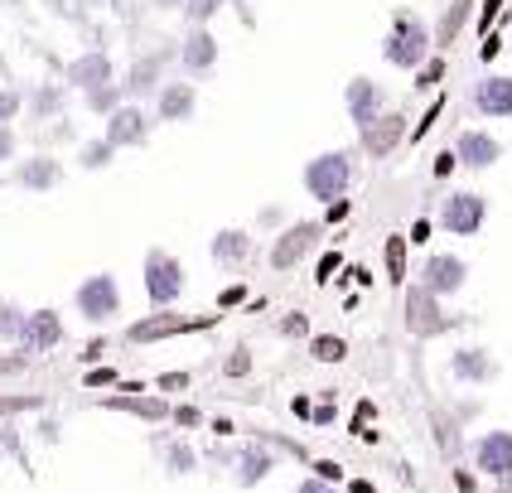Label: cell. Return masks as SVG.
<instances>
[{"mask_svg": "<svg viewBox=\"0 0 512 493\" xmlns=\"http://www.w3.org/2000/svg\"><path fill=\"white\" fill-rule=\"evenodd\" d=\"M20 160V131L15 126H0V165Z\"/></svg>", "mask_w": 512, "mask_h": 493, "instance_id": "obj_40", "label": "cell"}, {"mask_svg": "<svg viewBox=\"0 0 512 493\" xmlns=\"http://www.w3.org/2000/svg\"><path fill=\"white\" fill-rule=\"evenodd\" d=\"M63 155L54 150H34L25 160H15V174H10V184L15 189H25V194H54L58 184H63Z\"/></svg>", "mask_w": 512, "mask_h": 493, "instance_id": "obj_15", "label": "cell"}, {"mask_svg": "<svg viewBox=\"0 0 512 493\" xmlns=\"http://www.w3.org/2000/svg\"><path fill=\"white\" fill-rule=\"evenodd\" d=\"M450 377L464 382V387H484V382L498 377V358H493L484 344H459L455 353H450Z\"/></svg>", "mask_w": 512, "mask_h": 493, "instance_id": "obj_22", "label": "cell"}, {"mask_svg": "<svg viewBox=\"0 0 512 493\" xmlns=\"http://www.w3.org/2000/svg\"><path fill=\"white\" fill-rule=\"evenodd\" d=\"M334 416H339V406H334V397H324V402L314 406V426H334Z\"/></svg>", "mask_w": 512, "mask_h": 493, "instance_id": "obj_46", "label": "cell"}, {"mask_svg": "<svg viewBox=\"0 0 512 493\" xmlns=\"http://www.w3.org/2000/svg\"><path fill=\"white\" fill-rule=\"evenodd\" d=\"M455 489L459 493H479V479H474L469 469H455Z\"/></svg>", "mask_w": 512, "mask_h": 493, "instance_id": "obj_51", "label": "cell"}, {"mask_svg": "<svg viewBox=\"0 0 512 493\" xmlns=\"http://www.w3.org/2000/svg\"><path fill=\"white\" fill-rule=\"evenodd\" d=\"M68 83H39L34 92H25V112L39 116V121H54V116H68L63 112V102H68Z\"/></svg>", "mask_w": 512, "mask_h": 493, "instance_id": "obj_26", "label": "cell"}, {"mask_svg": "<svg viewBox=\"0 0 512 493\" xmlns=\"http://www.w3.org/2000/svg\"><path fill=\"white\" fill-rule=\"evenodd\" d=\"M150 112H155V121H165V126L194 121V112H199V83L194 78H170V83L160 87V97L150 102Z\"/></svg>", "mask_w": 512, "mask_h": 493, "instance_id": "obj_18", "label": "cell"}, {"mask_svg": "<svg viewBox=\"0 0 512 493\" xmlns=\"http://www.w3.org/2000/svg\"><path fill=\"white\" fill-rule=\"evenodd\" d=\"M430 232H435V223H430V218H416V223H411V247H426Z\"/></svg>", "mask_w": 512, "mask_h": 493, "instance_id": "obj_47", "label": "cell"}, {"mask_svg": "<svg viewBox=\"0 0 512 493\" xmlns=\"http://www.w3.org/2000/svg\"><path fill=\"white\" fill-rule=\"evenodd\" d=\"M488 223V199L479 189H450L435 208V228L450 237H479Z\"/></svg>", "mask_w": 512, "mask_h": 493, "instance_id": "obj_6", "label": "cell"}, {"mask_svg": "<svg viewBox=\"0 0 512 493\" xmlns=\"http://www.w3.org/2000/svg\"><path fill=\"white\" fill-rule=\"evenodd\" d=\"M184 329H203V319H184V315H174V310H155L150 319L126 329V344H155V339H170V334H184Z\"/></svg>", "mask_w": 512, "mask_h": 493, "instance_id": "obj_23", "label": "cell"}, {"mask_svg": "<svg viewBox=\"0 0 512 493\" xmlns=\"http://www.w3.org/2000/svg\"><path fill=\"white\" fill-rule=\"evenodd\" d=\"M63 339H68V324H63V315H58L54 305H39V310H29V315H25L15 348H20V353H29V358H39V353H54Z\"/></svg>", "mask_w": 512, "mask_h": 493, "instance_id": "obj_11", "label": "cell"}, {"mask_svg": "<svg viewBox=\"0 0 512 493\" xmlns=\"http://www.w3.org/2000/svg\"><path fill=\"white\" fill-rule=\"evenodd\" d=\"M218 54H223V44H218L213 29H184V39H179V49H174L184 78H208V73L218 68Z\"/></svg>", "mask_w": 512, "mask_h": 493, "instance_id": "obj_16", "label": "cell"}, {"mask_svg": "<svg viewBox=\"0 0 512 493\" xmlns=\"http://www.w3.org/2000/svg\"><path fill=\"white\" fill-rule=\"evenodd\" d=\"M150 5H155L160 15H184V5H189V0H150Z\"/></svg>", "mask_w": 512, "mask_h": 493, "instance_id": "obj_52", "label": "cell"}, {"mask_svg": "<svg viewBox=\"0 0 512 493\" xmlns=\"http://www.w3.org/2000/svg\"><path fill=\"white\" fill-rule=\"evenodd\" d=\"M416 281H421L430 295H440V300H455L459 290L469 286V261L459 257V252H426Z\"/></svg>", "mask_w": 512, "mask_h": 493, "instance_id": "obj_8", "label": "cell"}, {"mask_svg": "<svg viewBox=\"0 0 512 493\" xmlns=\"http://www.w3.org/2000/svg\"><path fill=\"white\" fill-rule=\"evenodd\" d=\"M430 426H435V435H440V455H450V460H455L459 455V426L445 416V411H435V416H430Z\"/></svg>", "mask_w": 512, "mask_h": 493, "instance_id": "obj_35", "label": "cell"}, {"mask_svg": "<svg viewBox=\"0 0 512 493\" xmlns=\"http://www.w3.org/2000/svg\"><path fill=\"white\" fill-rule=\"evenodd\" d=\"M406 247H411V237H387V271H392V281H406Z\"/></svg>", "mask_w": 512, "mask_h": 493, "instance_id": "obj_37", "label": "cell"}, {"mask_svg": "<svg viewBox=\"0 0 512 493\" xmlns=\"http://www.w3.org/2000/svg\"><path fill=\"white\" fill-rule=\"evenodd\" d=\"M73 310L83 324L92 329H102V324H112L121 315V281H116V271H92L83 276L78 286H73Z\"/></svg>", "mask_w": 512, "mask_h": 493, "instance_id": "obj_5", "label": "cell"}, {"mask_svg": "<svg viewBox=\"0 0 512 493\" xmlns=\"http://www.w3.org/2000/svg\"><path fill=\"white\" fill-rule=\"evenodd\" d=\"M290 406H295V416H310V421H314V406H310V397H295V402H290Z\"/></svg>", "mask_w": 512, "mask_h": 493, "instance_id": "obj_53", "label": "cell"}, {"mask_svg": "<svg viewBox=\"0 0 512 493\" xmlns=\"http://www.w3.org/2000/svg\"><path fill=\"white\" fill-rule=\"evenodd\" d=\"M324 218H295L290 228H281L271 237V247H266V266L271 271H295V266H305V261L319 252V242H324Z\"/></svg>", "mask_w": 512, "mask_h": 493, "instance_id": "obj_4", "label": "cell"}, {"mask_svg": "<svg viewBox=\"0 0 512 493\" xmlns=\"http://www.w3.org/2000/svg\"><path fill=\"white\" fill-rule=\"evenodd\" d=\"M455 155H459V170L484 174L503 160V141H498L493 131H484V126H464L455 136Z\"/></svg>", "mask_w": 512, "mask_h": 493, "instance_id": "obj_19", "label": "cell"}, {"mask_svg": "<svg viewBox=\"0 0 512 493\" xmlns=\"http://www.w3.org/2000/svg\"><path fill=\"white\" fill-rule=\"evenodd\" d=\"M406 136H411V121H406V112H397V107H392V112H382L372 126H363V131H358V150H363L368 160H377V165H382V160H392L401 145H406Z\"/></svg>", "mask_w": 512, "mask_h": 493, "instance_id": "obj_10", "label": "cell"}, {"mask_svg": "<svg viewBox=\"0 0 512 493\" xmlns=\"http://www.w3.org/2000/svg\"><path fill=\"white\" fill-rule=\"evenodd\" d=\"M116 155H121V150H116L107 136H92V141L78 145V170L102 174V170H112V165H116Z\"/></svg>", "mask_w": 512, "mask_h": 493, "instance_id": "obj_28", "label": "cell"}, {"mask_svg": "<svg viewBox=\"0 0 512 493\" xmlns=\"http://www.w3.org/2000/svg\"><path fill=\"white\" fill-rule=\"evenodd\" d=\"M39 136V145L49 150V145H83V136H78V121L73 116H54V121H44V131H34Z\"/></svg>", "mask_w": 512, "mask_h": 493, "instance_id": "obj_29", "label": "cell"}, {"mask_svg": "<svg viewBox=\"0 0 512 493\" xmlns=\"http://www.w3.org/2000/svg\"><path fill=\"white\" fill-rule=\"evenodd\" d=\"M353 179H358V155H353V150H319V155L305 160V170H300L305 194H310L314 203H324V208L348 199Z\"/></svg>", "mask_w": 512, "mask_h": 493, "instance_id": "obj_2", "label": "cell"}, {"mask_svg": "<svg viewBox=\"0 0 512 493\" xmlns=\"http://www.w3.org/2000/svg\"><path fill=\"white\" fill-rule=\"evenodd\" d=\"M0 440H5V435H0Z\"/></svg>", "mask_w": 512, "mask_h": 493, "instance_id": "obj_55", "label": "cell"}, {"mask_svg": "<svg viewBox=\"0 0 512 493\" xmlns=\"http://www.w3.org/2000/svg\"><path fill=\"white\" fill-rule=\"evenodd\" d=\"M170 58L174 54H136L126 63V73H121V87H126V97L131 102H155L160 97V87L170 83Z\"/></svg>", "mask_w": 512, "mask_h": 493, "instance_id": "obj_12", "label": "cell"}, {"mask_svg": "<svg viewBox=\"0 0 512 493\" xmlns=\"http://www.w3.org/2000/svg\"><path fill=\"white\" fill-rule=\"evenodd\" d=\"M223 5H228V0H189V5H184V25L189 29H213V20L223 15Z\"/></svg>", "mask_w": 512, "mask_h": 493, "instance_id": "obj_30", "label": "cell"}, {"mask_svg": "<svg viewBox=\"0 0 512 493\" xmlns=\"http://www.w3.org/2000/svg\"><path fill=\"white\" fill-rule=\"evenodd\" d=\"M339 252H324V257H319V266H314V276H319V286H324V281H329V276H334V271H339Z\"/></svg>", "mask_w": 512, "mask_h": 493, "instance_id": "obj_44", "label": "cell"}, {"mask_svg": "<svg viewBox=\"0 0 512 493\" xmlns=\"http://www.w3.org/2000/svg\"><path fill=\"white\" fill-rule=\"evenodd\" d=\"M271 469H276V455H271L266 445H247V450L237 455V484H242V489H256V484L271 479Z\"/></svg>", "mask_w": 512, "mask_h": 493, "instance_id": "obj_25", "label": "cell"}, {"mask_svg": "<svg viewBox=\"0 0 512 493\" xmlns=\"http://www.w3.org/2000/svg\"><path fill=\"white\" fill-rule=\"evenodd\" d=\"M411 78H416V92H430V87H435L440 78H445V54H435L430 63H421V68H416Z\"/></svg>", "mask_w": 512, "mask_h": 493, "instance_id": "obj_38", "label": "cell"}, {"mask_svg": "<svg viewBox=\"0 0 512 493\" xmlns=\"http://www.w3.org/2000/svg\"><path fill=\"white\" fill-rule=\"evenodd\" d=\"M469 112L484 121H512V73H484L469 87Z\"/></svg>", "mask_w": 512, "mask_h": 493, "instance_id": "obj_17", "label": "cell"}, {"mask_svg": "<svg viewBox=\"0 0 512 493\" xmlns=\"http://www.w3.org/2000/svg\"><path fill=\"white\" fill-rule=\"evenodd\" d=\"M25 315H29V310H20L15 300H5V295H0V344H15V339H20V324H25Z\"/></svg>", "mask_w": 512, "mask_h": 493, "instance_id": "obj_33", "label": "cell"}, {"mask_svg": "<svg viewBox=\"0 0 512 493\" xmlns=\"http://www.w3.org/2000/svg\"><path fill=\"white\" fill-rule=\"evenodd\" d=\"M310 353H314V363H343L348 358V339L343 334H314Z\"/></svg>", "mask_w": 512, "mask_h": 493, "instance_id": "obj_31", "label": "cell"}, {"mask_svg": "<svg viewBox=\"0 0 512 493\" xmlns=\"http://www.w3.org/2000/svg\"><path fill=\"white\" fill-rule=\"evenodd\" d=\"M150 131H155V112H145V102H126L121 112H112L102 121V136L116 150H141V145H150Z\"/></svg>", "mask_w": 512, "mask_h": 493, "instance_id": "obj_14", "label": "cell"}, {"mask_svg": "<svg viewBox=\"0 0 512 493\" xmlns=\"http://www.w3.org/2000/svg\"><path fill=\"white\" fill-rule=\"evenodd\" d=\"M469 464H474V474H484L493 484H512V431L508 426H493V431L474 435Z\"/></svg>", "mask_w": 512, "mask_h": 493, "instance_id": "obj_7", "label": "cell"}, {"mask_svg": "<svg viewBox=\"0 0 512 493\" xmlns=\"http://www.w3.org/2000/svg\"><path fill=\"white\" fill-rule=\"evenodd\" d=\"M25 112V92L10 83H0V126H15V116Z\"/></svg>", "mask_w": 512, "mask_h": 493, "instance_id": "obj_36", "label": "cell"}, {"mask_svg": "<svg viewBox=\"0 0 512 493\" xmlns=\"http://www.w3.org/2000/svg\"><path fill=\"white\" fill-rule=\"evenodd\" d=\"M348 213H353V203H348V199L329 203V208H324V223H329V228H334V223H343V218H348Z\"/></svg>", "mask_w": 512, "mask_h": 493, "instance_id": "obj_48", "label": "cell"}, {"mask_svg": "<svg viewBox=\"0 0 512 493\" xmlns=\"http://www.w3.org/2000/svg\"><path fill=\"white\" fill-rule=\"evenodd\" d=\"M314 474H319V479H329V484H339V479H343V469L334 460H319V464H314Z\"/></svg>", "mask_w": 512, "mask_h": 493, "instance_id": "obj_50", "label": "cell"}, {"mask_svg": "<svg viewBox=\"0 0 512 493\" xmlns=\"http://www.w3.org/2000/svg\"><path fill=\"white\" fill-rule=\"evenodd\" d=\"M141 290H145V305L150 310H174L189 290V266L165 252V247H150L141 261Z\"/></svg>", "mask_w": 512, "mask_h": 493, "instance_id": "obj_3", "label": "cell"}, {"mask_svg": "<svg viewBox=\"0 0 512 493\" xmlns=\"http://www.w3.org/2000/svg\"><path fill=\"white\" fill-rule=\"evenodd\" d=\"M107 406H116V411H136L145 421H165V416H174L170 402H126V397H107Z\"/></svg>", "mask_w": 512, "mask_h": 493, "instance_id": "obj_34", "label": "cell"}, {"mask_svg": "<svg viewBox=\"0 0 512 493\" xmlns=\"http://www.w3.org/2000/svg\"><path fill=\"white\" fill-rule=\"evenodd\" d=\"M247 368H252V353H247V348H232V358H228V377H247Z\"/></svg>", "mask_w": 512, "mask_h": 493, "instance_id": "obj_43", "label": "cell"}, {"mask_svg": "<svg viewBox=\"0 0 512 493\" xmlns=\"http://www.w3.org/2000/svg\"><path fill=\"white\" fill-rule=\"evenodd\" d=\"M430 174H435V179H450V174H459V155H455V145H445V150L435 155V165H430Z\"/></svg>", "mask_w": 512, "mask_h": 493, "instance_id": "obj_41", "label": "cell"}, {"mask_svg": "<svg viewBox=\"0 0 512 493\" xmlns=\"http://www.w3.org/2000/svg\"><path fill=\"white\" fill-rule=\"evenodd\" d=\"M170 421H174V426H199L203 416L194 411V406H174V416H170Z\"/></svg>", "mask_w": 512, "mask_h": 493, "instance_id": "obj_49", "label": "cell"}, {"mask_svg": "<svg viewBox=\"0 0 512 493\" xmlns=\"http://www.w3.org/2000/svg\"><path fill=\"white\" fill-rule=\"evenodd\" d=\"M295 493H339V484H329V479H319V474H314V479H300Z\"/></svg>", "mask_w": 512, "mask_h": 493, "instance_id": "obj_45", "label": "cell"}, {"mask_svg": "<svg viewBox=\"0 0 512 493\" xmlns=\"http://www.w3.org/2000/svg\"><path fill=\"white\" fill-rule=\"evenodd\" d=\"M469 20H474V0H445V10L435 20V49H450L459 34L469 29Z\"/></svg>", "mask_w": 512, "mask_h": 493, "instance_id": "obj_24", "label": "cell"}, {"mask_svg": "<svg viewBox=\"0 0 512 493\" xmlns=\"http://www.w3.org/2000/svg\"><path fill=\"white\" fill-rule=\"evenodd\" d=\"M276 334H281V339H305V334H310V319L300 315V310H290V315H281Z\"/></svg>", "mask_w": 512, "mask_h": 493, "instance_id": "obj_39", "label": "cell"}, {"mask_svg": "<svg viewBox=\"0 0 512 493\" xmlns=\"http://www.w3.org/2000/svg\"><path fill=\"white\" fill-rule=\"evenodd\" d=\"M208 257H213V266H223V271H242L256 257V237L247 228H218L213 242H208Z\"/></svg>", "mask_w": 512, "mask_h": 493, "instance_id": "obj_21", "label": "cell"}, {"mask_svg": "<svg viewBox=\"0 0 512 493\" xmlns=\"http://www.w3.org/2000/svg\"><path fill=\"white\" fill-rule=\"evenodd\" d=\"M63 83H68V92H87V87L116 83L112 54H107V49H87V54L68 58V63H63Z\"/></svg>", "mask_w": 512, "mask_h": 493, "instance_id": "obj_20", "label": "cell"}, {"mask_svg": "<svg viewBox=\"0 0 512 493\" xmlns=\"http://www.w3.org/2000/svg\"><path fill=\"white\" fill-rule=\"evenodd\" d=\"M165 469H170V474H194V469H199L194 445H189V440H170V445H165Z\"/></svg>", "mask_w": 512, "mask_h": 493, "instance_id": "obj_32", "label": "cell"}, {"mask_svg": "<svg viewBox=\"0 0 512 493\" xmlns=\"http://www.w3.org/2000/svg\"><path fill=\"white\" fill-rule=\"evenodd\" d=\"M348 493H377V489H372L368 479H353V484H348Z\"/></svg>", "mask_w": 512, "mask_h": 493, "instance_id": "obj_54", "label": "cell"}, {"mask_svg": "<svg viewBox=\"0 0 512 493\" xmlns=\"http://www.w3.org/2000/svg\"><path fill=\"white\" fill-rule=\"evenodd\" d=\"M256 228H290V218H285V208L281 203H266V208H261V213H256Z\"/></svg>", "mask_w": 512, "mask_h": 493, "instance_id": "obj_42", "label": "cell"}, {"mask_svg": "<svg viewBox=\"0 0 512 493\" xmlns=\"http://www.w3.org/2000/svg\"><path fill=\"white\" fill-rule=\"evenodd\" d=\"M382 58L401 73H416L421 63L435 58V25H426L416 10H397L392 29L382 34Z\"/></svg>", "mask_w": 512, "mask_h": 493, "instance_id": "obj_1", "label": "cell"}, {"mask_svg": "<svg viewBox=\"0 0 512 493\" xmlns=\"http://www.w3.org/2000/svg\"><path fill=\"white\" fill-rule=\"evenodd\" d=\"M78 97H83V107H87V112H92V116H102V121H107L112 112H121V107L131 102V97H126V87H121V83L87 87V92H78Z\"/></svg>", "mask_w": 512, "mask_h": 493, "instance_id": "obj_27", "label": "cell"}, {"mask_svg": "<svg viewBox=\"0 0 512 493\" xmlns=\"http://www.w3.org/2000/svg\"><path fill=\"white\" fill-rule=\"evenodd\" d=\"M401 315H406V329H411L416 339H435V334H445V329H450L445 300H440V295H430L421 281H416V286H406Z\"/></svg>", "mask_w": 512, "mask_h": 493, "instance_id": "obj_9", "label": "cell"}, {"mask_svg": "<svg viewBox=\"0 0 512 493\" xmlns=\"http://www.w3.org/2000/svg\"><path fill=\"white\" fill-rule=\"evenodd\" d=\"M343 112H348V121L363 131V126H372L382 112H392V102H387V87L377 83V78H368V73H353L348 78V87H343Z\"/></svg>", "mask_w": 512, "mask_h": 493, "instance_id": "obj_13", "label": "cell"}]
</instances>
